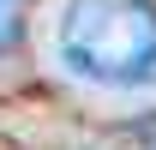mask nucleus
Segmentation results:
<instances>
[{"instance_id":"1","label":"nucleus","mask_w":156,"mask_h":150,"mask_svg":"<svg viewBox=\"0 0 156 150\" xmlns=\"http://www.w3.org/2000/svg\"><path fill=\"white\" fill-rule=\"evenodd\" d=\"M54 48L84 84L144 90L156 84V0H66Z\"/></svg>"},{"instance_id":"3","label":"nucleus","mask_w":156,"mask_h":150,"mask_svg":"<svg viewBox=\"0 0 156 150\" xmlns=\"http://www.w3.org/2000/svg\"><path fill=\"white\" fill-rule=\"evenodd\" d=\"M18 12H24V0H0V48L18 36Z\"/></svg>"},{"instance_id":"2","label":"nucleus","mask_w":156,"mask_h":150,"mask_svg":"<svg viewBox=\"0 0 156 150\" xmlns=\"http://www.w3.org/2000/svg\"><path fill=\"white\" fill-rule=\"evenodd\" d=\"M102 150H156V114H138L102 138Z\"/></svg>"}]
</instances>
